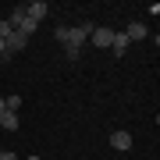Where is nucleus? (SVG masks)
<instances>
[{
	"instance_id": "1a4fd4ad",
	"label": "nucleus",
	"mask_w": 160,
	"mask_h": 160,
	"mask_svg": "<svg viewBox=\"0 0 160 160\" xmlns=\"http://www.w3.org/2000/svg\"><path fill=\"white\" fill-rule=\"evenodd\" d=\"M22 22H25V4H22V7H14V11H11V18H7V25H11V29H18Z\"/></svg>"
},
{
	"instance_id": "2eb2a0df",
	"label": "nucleus",
	"mask_w": 160,
	"mask_h": 160,
	"mask_svg": "<svg viewBox=\"0 0 160 160\" xmlns=\"http://www.w3.org/2000/svg\"><path fill=\"white\" fill-rule=\"evenodd\" d=\"M0 153H4V146H0Z\"/></svg>"
},
{
	"instance_id": "ddd939ff",
	"label": "nucleus",
	"mask_w": 160,
	"mask_h": 160,
	"mask_svg": "<svg viewBox=\"0 0 160 160\" xmlns=\"http://www.w3.org/2000/svg\"><path fill=\"white\" fill-rule=\"evenodd\" d=\"M0 160H18L14 153H7V149H4V153H0Z\"/></svg>"
},
{
	"instance_id": "f03ea898",
	"label": "nucleus",
	"mask_w": 160,
	"mask_h": 160,
	"mask_svg": "<svg viewBox=\"0 0 160 160\" xmlns=\"http://www.w3.org/2000/svg\"><path fill=\"white\" fill-rule=\"evenodd\" d=\"M46 14H50V4H46V0H32V4H25V18H29V22L39 25Z\"/></svg>"
},
{
	"instance_id": "f8f14e48",
	"label": "nucleus",
	"mask_w": 160,
	"mask_h": 160,
	"mask_svg": "<svg viewBox=\"0 0 160 160\" xmlns=\"http://www.w3.org/2000/svg\"><path fill=\"white\" fill-rule=\"evenodd\" d=\"M0 57H4V61H11V53H7V43H0Z\"/></svg>"
},
{
	"instance_id": "4468645a",
	"label": "nucleus",
	"mask_w": 160,
	"mask_h": 160,
	"mask_svg": "<svg viewBox=\"0 0 160 160\" xmlns=\"http://www.w3.org/2000/svg\"><path fill=\"white\" fill-rule=\"evenodd\" d=\"M0 114H4V96H0Z\"/></svg>"
},
{
	"instance_id": "20e7f679",
	"label": "nucleus",
	"mask_w": 160,
	"mask_h": 160,
	"mask_svg": "<svg viewBox=\"0 0 160 160\" xmlns=\"http://www.w3.org/2000/svg\"><path fill=\"white\" fill-rule=\"evenodd\" d=\"M25 46H29V36H22L18 29H11V36H7V53H22Z\"/></svg>"
},
{
	"instance_id": "39448f33",
	"label": "nucleus",
	"mask_w": 160,
	"mask_h": 160,
	"mask_svg": "<svg viewBox=\"0 0 160 160\" xmlns=\"http://www.w3.org/2000/svg\"><path fill=\"white\" fill-rule=\"evenodd\" d=\"M125 39H128V43H135V39H149V29H146L142 22H132L128 29H125Z\"/></svg>"
},
{
	"instance_id": "6e6552de",
	"label": "nucleus",
	"mask_w": 160,
	"mask_h": 160,
	"mask_svg": "<svg viewBox=\"0 0 160 160\" xmlns=\"http://www.w3.org/2000/svg\"><path fill=\"white\" fill-rule=\"evenodd\" d=\"M18 125H22L18 114H11V110H4V114H0V128H4V132H14Z\"/></svg>"
},
{
	"instance_id": "423d86ee",
	"label": "nucleus",
	"mask_w": 160,
	"mask_h": 160,
	"mask_svg": "<svg viewBox=\"0 0 160 160\" xmlns=\"http://www.w3.org/2000/svg\"><path fill=\"white\" fill-rule=\"evenodd\" d=\"M110 146H114L118 153H128L132 149V135L128 132H114V135H110Z\"/></svg>"
},
{
	"instance_id": "f257e3e1",
	"label": "nucleus",
	"mask_w": 160,
	"mask_h": 160,
	"mask_svg": "<svg viewBox=\"0 0 160 160\" xmlns=\"http://www.w3.org/2000/svg\"><path fill=\"white\" fill-rule=\"evenodd\" d=\"M92 29L96 25H89V22H82V25H75V29H68V25H57V39H61V46H75V50H82V43L92 36Z\"/></svg>"
},
{
	"instance_id": "9d476101",
	"label": "nucleus",
	"mask_w": 160,
	"mask_h": 160,
	"mask_svg": "<svg viewBox=\"0 0 160 160\" xmlns=\"http://www.w3.org/2000/svg\"><path fill=\"white\" fill-rule=\"evenodd\" d=\"M7 36H11V25H7V22H0V43H7Z\"/></svg>"
},
{
	"instance_id": "0eeeda50",
	"label": "nucleus",
	"mask_w": 160,
	"mask_h": 160,
	"mask_svg": "<svg viewBox=\"0 0 160 160\" xmlns=\"http://www.w3.org/2000/svg\"><path fill=\"white\" fill-rule=\"evenodd\" d=\"M110 50H114V57H125V50H128L125 32H114V43H110Z\"/></svg>"
},
{
	"instance_id": "7ed1b4c3",
	"label": "nucleus",
	"mask_w": 160,
	"mask_h": 160,
	"mask_svg": "<svg viewBox=\"0 0 160 160\" xmlns=\"http://www.w3.org/2000/svg\"><path fill=\"white\" fill-rule=\"evenodd\" d=\"M92 43L100 46V50H110V43H114V29H107V25H96L92 29V36H89Z\"/></svg>"
},
{
	"instance_id": "9b49d317",
	"label": "nucleus",
	"mask_w": 160,
	"mask_h": 160,
	"mask_svg": "<svg viewBox=\"0 0 160 160\" xmlns=\"http://www.w3.org/2000/svg\"><path fill=\"white\" fill-rule=\"evenodd\" d=\"M64 53H68V61H78L82 57V50H75V46H64Z\"/></svg>"
}]
</instances>
